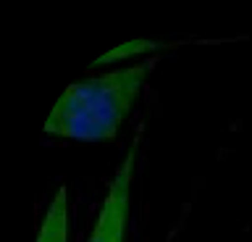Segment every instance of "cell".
Instances as JSON below:
<instances>
[{"label": "cell", "mask_w": 252, "mask_h": 242, "mask_svg": "<svg viewBox=\"0 0 252 242\" xmlns=\"http://www.w3.org/2000/svg\"><path fill=\"white\" fill-rule=\"evenodd\" d=\"M37 242H68V190L61 187L47 206L42 224L37 232Z\"/></svg>", "instance_id": "3"}, {"label": "cell", "mask_w": 252, "mask_h": 242, "mask_svg": "<svg viewBox=\"0 0 252 242\" xmlns=\"http://www.w3.org/2000/svg\"><path fill=\"white\" fill-rule=\"evenodd\" d=\"M137 153H139V139H134L131 147L124 155L121 166L116 169L113 179H110L105 200H102V206L97 210V218H94L87 242H124L126 240L131 182H134V171H137Z\"/></svg>", "instance_id": "2"}, {"label": "cell", "mask_w": 252, "mask_h": 242, "mask_svg": "<svg viewBox=\"0 0 252 242\" xmlns=\"http://www.w3.org/2000/svg\"><path fill=\"white\" fill-rule=\"evenodd\" d=\"M153 64H134L68 84L45 121V135L79 142H110L131 113Z\"/></svg>", "instance_id": "1"}, {"label": "cell", "mask_w": 252, "mask_h": 242, "mask_svg": "<svg viewBox=\"0 0 252 242\" xmlns=\"http://www.w3.org/2000/svg\"><path fill=\"white\" fill-rule=\"evenodd\" d=\"M153 50H163V42H153V40H131L126 45H118L116 50L105 53L94 61L92 66H108V64H116V61H129V58H137L142 53H153Z\"/></svg>", "instance_id": "4"}]
</instances>
